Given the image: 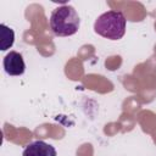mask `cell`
I'll return each mask as SVG.
<instances>
[{
    "label": "cell",
    "instance_id": "cell-1",
    "mask_svg": "<svg viewBox=\"0 0 156 156\" xmlns=\"http://www.w3.org/2000/svg\"><path fill=\"white\" fill-rule=\"evenodd\" d=\"M80 18L71 5H62L55 9L50 16L51 32L57 37H69L78 32Z\"/></svg>",
    "mask_w": 156,
    "mask_h": 156
},
{
    "label": "cell",
    "instance_id": "cell-2",
    "mask_svg": "<svg viewBox=\"0 0 156 156\" xmlns=\"http://www.w3.org/2000/svg\"><path fill=\"white\" fill-rule=\"evenodd\" d=\"M126 26L127 20L121 11H107L96 18L94 30L106 39L118 40L124 35Z\"/></svg>",
    "mask_w": 156,
    "mask_h": 156
},
{
    "label": "cell",
    "instance_id": "cell-3",
    "mask_svg": "<svg viewBox=\"0 0 156 156\" xmlns=\"http://www.w3.org/2000/svg\"><path fill=\"white\" fill-rule=\"evenodd\" d=\"M2 66L9 76H22L26 71V63L23 56L17 51H10L4 57Z\"/></svg>",
    "mask_w": 156,
    "mask_h": 156
},
{
    "label": "cell",
    "instance_id": "cell-4",
    "mask_svg": "<svg viewBox=\"0 0 156 156\" xmlns=\"http://www.w3.org/2000/svg\"><path fill=\"white\" fill-rule=\"evenodd\" d=\"M22 156H57V152L52 145L44 140H35L24 147Z\"/></svg>",
    "mask_w": 156,
    "mask_h": 156
},
{
    "label": "cell",
    "instance_id": "cell-5",
    "mask_svg": "<svg viewBox=\"0 0 156 156\" xmlns=\"http://www.w3.org/2000/svg\"><path fill=\"white\" fill-rule=\"evenodd\" d=\"M0 37H1V40H0V50L1 51H5L13 45L15 33L10 27H7L4 23L0 24Z\"/></svg>",
    "mask_w": 156,
    "mask_h": 156
}]
</instances>
